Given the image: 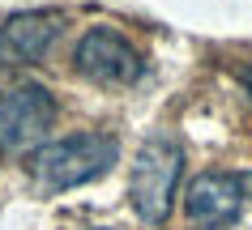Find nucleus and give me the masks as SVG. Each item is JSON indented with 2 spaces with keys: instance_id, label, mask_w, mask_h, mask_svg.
<instances>
[{
  "instance_id": "obj_3",
  "label": "nucleus",
  "mask_w": 252,
  "mask_h": 230,
  "mask_svg": "<svg viewBox=\"0 0 252 230\" xmlns=\"http://www.w3.org/2000/svg\"><path fill=\"white\" fill-rule=\"evenodd\" d=\"M52 124H56V98L43 85L26 81L4 90L0 94V153L4 158L30 153L34 145H43Z\"/></svg>"
},
{
  "instance_id": "obj_6",
  "label": "nucleus",
  "mask_w": 252,
  "mask_h": 230,
  "mask_svg": "<svg viewBox=\"0 0 252 230\" xmlns=\"http://www.w3.org/2000/svg\"><path fill=\"white\" fill-rule=\"evenodd\" d=\"M60 34V13H17L0 26V68L34 64L52 51Z\"/></svg>"
},
{
  "instance_id": "obj_2",
  "label": "nucleus",
  "mask_w": 252,
  "mask_h": 230,
  "mask_svg": "<svg viewBox=\"0 0 252 230\" xmlns=\"http://www.w3.org/2000/svg\"><path fill=\"white\" fill-rule=\"evenodd\" d=\"M180 171H184V149H180L175 136L158 132L137 149L133 179H128V201H133L141 222H150V226L167 222L175 188H180Z\"/></svg>"
},
{
  "instance_id": "obj_1",
  "label": "nucleus",
  "mask_w": 252,
  "mask_h": 230,
  "mask_svg": "<svg viewBox=\"0 0 252 230\" xmlns=\"http://www.w3.org/2000/svg\"><path fill=\"white\" fill-rule=\"evenodd\" d=\"M120 158V141L107 132H73L64 141H52L34 153L30 175L43 192H68L77 183L107 175L111 162Z\"/></svg>"
},
{
  "instance_id": "obj_4",
  "label": "nucleus",
  "mask_w": 252,
  "mask_h": 230,
  "mask_svg": "<svg viewBox=\"0 0 252 230\" xmlns=\"http://www.w3.org/2000/svg\"><path fill=\"white\" fill-rule=\"evenodd\" d=\"M73 68L94 85H133L141 77V51L111 26H94L81 34L77 51H73Z\"/></svg>"
},
{
  "instance_id": "obj_5",
  "label": "nucleus",
  "mask_w": 252,
  "mask_h": 230,
  "mask_svg": "<svg viewBox=\"0 0 252 230\" xmlns=\"http://www.w3.org/2000/svg\"><path fill=\"white\" fill-rule=\"evenodd\" d=\"M244 192L248 179L231 175V171H205L188 183L184 196V217L192 230H222L244 213Z\"/></svg>"
},
{
  "instance_id": "obj_7",
  "label": "nucleus",
  "mask_w": 252,
  "mask_h": 230,
  "mask_svg": "<svg viewBox=\"0 0 252 230\" xmlns=\"http://www.w3.org/2000/svg\"><path fill=\"white\" fill-rule=\"evenodd\" d=\"M244 90H248V98H252V64L244 68Z\"/></svg>"
},
{
  "instance_id": "obj_8",
  "label": "nucleus",
  "mask_w": 252,
  "mask_h": 230,
  "mask_svg": "<svg viewBox=\"0 0 252 230\" xmlns=\"http://www.w3.org/2000/svg\"><path fill=\"white\" fill-rule=\"evenodd\" d=\"M98 230H107V226H98Z\"/></svg>"
}]
</instances>
